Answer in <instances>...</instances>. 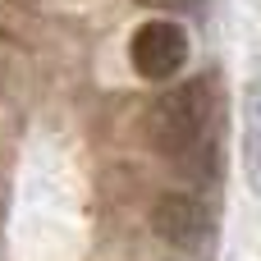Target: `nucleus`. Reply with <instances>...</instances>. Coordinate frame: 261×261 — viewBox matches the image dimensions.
<instances>
[{
  "instance_id": "f03ea898",
  "label": "nucleus",
  "mask_w": 261,
  "mask_h": 261,
  "mask_svg": "<svg viewBox=\"0 0 261 261\" xmlns=\"http://www.w3.org/2000/svg\"><path fill=\"white\" fill-rule=\"evenodd\" d=\"M128 60H133L138 78L165 83V78H174V73L184 69V60H188V32H184L174 18H151V23H142V28L133 32Z\"/></svg>"
},
{
  "instance_id": "20e7f679",
  "label": "nucleus",
  "mask_w": 261,
  "mask_h": 261,
  "mask_svg": "<svg viewBox=\"0 0 261 261\" xmlns=\"http://www.w3.org/2000/svg\"><path fill=\"white\" fill-rule=\"evenodd\" d=\"M243 170L252 193H261V87L248 101V128H243Z\"/></svg>"
},
{
  "instance_id": "7ed1b4c3",
  "label": "nucleus",
  "mask_w": 261,
  "mask_h": 261,
  "mask_svg": "<svg viewBox=\"0 0 261 261\" xmlns=\"http://www.w3.org/2000/svg\"><path fill=\"white\" fill-rule=\"evenodd\" d=\"M151 229H156L161 243H170V248H179V252H193V248L206 243L211 220H206V206H202L193 193H165V197H156V206H151Z\"/></svg>"
},
{
  "instance_id": "f257e3e1",
  "label": "nucleus",
  "mask_w": 261,
  "mask_h": 261,
  "mask_svg": "<svg viewBox=\"0 0 261 261\" xmlns=\"http://www.w3.org/2000/svg\"><path fill=\"white\" fill-rule=\"evenodd\" d=\"M147 138L151 147L174 161V165H197L211 138V83L206 78H188L179 87H170L165 96H156V106L147 110Z\"/></svg>"
},
{
  "instance_id": "39448f33",
  "label": "nucleus",
  "mask_w": 261,
  "mask_h": 261,
  "mask_svg": "<svg viewBox=\"0 0 261 261\" xmlns=\"http://www.w3.org/2000/svg\"><path fill=\"white\" fill-rule=\"evenodd\" d=\"M138 5H147V9H184L193 0H138Z\"/></svg>"
}]
</instances>
